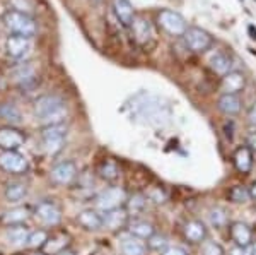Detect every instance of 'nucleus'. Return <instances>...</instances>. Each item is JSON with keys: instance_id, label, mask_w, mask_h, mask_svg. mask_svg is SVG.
<instances>
[{"instance_id": "nucleus-39", "label": "nucleus", "mask_w": 256, "mask_h": 255, "mask_svg": "<svg viewBox=\"0 0 256 255\" xmlns=\"http://www.w3.org/2000/svg\"><path fill=\"white\" fill-rule=\"evenodd\" d=\"M250 194H251V199L256 200V182H253V185L250 187Z\"/></svg>"}, {"instance_id": "nucleus-43", "label": "nucleus", "mask_w": 256, "mask_h": 255, "mask_svg": "<svg viewBox=\"0 0 256 255\" xmlns=\"http://www.w3.org/2000/svg\"><path fill=\"white\" fill-rule=\"evenodd\" d=\"M34 255H43V253H34Z\"/></svg>"}, {"instance_id": "nucleus-3", "label": "nucleus", "mask_w": 256, "mask_h": 255, "mask_svg": "<svg viewBox=\"0 0 256 255\" xmlns=\"http://www.w3.org/2000/svg\"><path fill=\"white\" fill-rule=\"evenodd\" d=\"M4 23L14 35L26 36V38H32L38 31V24L31 18L30 14L20 11H9L4 16Z\"/></svg>"}, {"instance_id": "nucleus-10", "label": "nucleus", "mask_w": 256, "mask_h": 255, "mask_svg": "<svg viewBox=\"0 0 256 255\" xmlns=\"http://www.w3.org/2000/svg\"><path fill=\"white\" fill-rule=\"evenodd\" d=\"M52 180L58 185H68L76 180L77 176V164L74 161H60L58 164H55L52 170Z\"/></svg>"}, {"instance_id": "nucleus-9", "label": "nucleus", "mask_w": 256, "mask_h": 255, "mask_svg": "<svg viewBox=\"0 0 256 255\" xmlns=\"http://www.w3.org/2000/svg\"><path fill=\"white\" fill-rule=\"evenodd\" d=\"M36 217L46 226H56L62 221V212L56 207L55 202H50V200H41L40 204H36Z\"/></svg>"}, {"instance_id": "nucleus-16", "label": "nucleus", "mask_w": 256, "mask_h": 255, "mask_svg": "<svg viewBox=\"0 0 256 255\" xmlns=\"http://www.w3.org/2000/svg\"><path fill=\"white\" fill-rule=\"evenodd\" d=\"M184 238L190 241V243H202V241L207 238V226H205L204 221L200 219H190L183 228Z\"/></svg>"}, {"instance_id": "nucleus-27", "label": "nucleus", "mask_w": 256, "mask_h": 255, "mask_svg": "<svg viewBox=\"0 0 256 255\" xmlns=\"http://www.w3.org/2000/svg\"><path fill=\"white\" fill-rule=\"evenodd\" d=\"M0 118H4V120L9 123H20L22 115H20L19 108L14 103H2L0 105Z\"/></svg>"}, {"instance_id": "nucleus-5", "label": "nucleus", "mask_w": 256, "mask_h": 255, "mask_svg": "<svg viewBox=\"0 0 256 255\" xmlns=\"http://www.w3.org/2000/svg\"><path fill=\"white\" fill-rule=\"evenodd\" d=\"M183 41H184V45H186V48H190V50L195 53H205L207 50H210L214 45L212 35L196 26L188 28L186 33L183 35Z\"/></svg>"}, {"instance_id": "nucleus-4", "label": "nucleus", "mask_w": 256, "mask_h": 255, "mask_svg": "<svg viewBox=\"0 0 256 255\" xmlns=\"http://www.w3.org/2000/svg\"><path fill=\"white\" fill-rule=\"evenodd\" d=\"M43 146L48 154H58L65 146L67 139V125L65 123H56V125H46L41 132Z\"/></svg>"}, {"instance_id": "nucleus-19", "label": "nucleus", "mask_w": 256, "mask_h": 255, "mask_svg": "<svg viewBox=\"0 0 256 255\" xmlns=\"http://www.w3.org/2000/svg\"><path fill=\"white\" fill-rule=\"evenodd\" d=\"M77 221L84 229H89V231H98V229L104 228L102 224V214H99L96 209H84V211L79 212L77 216Z\"/></svg>"}, {"instance_id": "nucleus-26", "label": "nucleus", "mask_w": 256, "mask_h": 255, "mask_svg": "<svg viewBox=\"0 0 256 255\" xmlns=\"http://www.w3.org/2000/svg\"><path fill=\"white\" fill-rule=\"evenodd\" d=\"M147 246L140 241V238L130 236L122 241V253L123 255H146Z\"/></svg>"}, {"instance_id": "nucleus-11", "label": "nucleus", "mask_w": 256, "mask_h": 255, "mask_svg": "<svg viewBox=\"0 0 256 255\" xmlns=\"http://www.w3.org/2000/svg\"><path fill=\"white\" fill-rule=\"evenodd\" d=\"M6 50L7 55L12 57V59H24L31 52V38L12 35L6 41Z\"/></svg>"}, {"instance_id": "nucleus-31", "label": "nucleus", "mask_w": 256, "mask_h": 255, "mask_svg": "<svg viewBox=\"0 0 256 255\" xmlns=\"http://www.w3.org/2000/svg\"><path fill=\"white\" fill-rule=\"evenodd\" d=\"M147 207V197L142 194H134L130 197V200H126V211L128 212H142Z\"/></svg>"}, {"instance_id": "nucleus-41", "label": "nucleus", "mask_w": 256, "mask_h": 255, "mask_svg": "<svg viewBox=\"0 0 256 255\" xmlns=\"http://www.w3.org/2000/svg\"><path fill=\"white\" fill-rule=\"evenodd\" d=\"M58 255H77V253H76V252H72V250H67V248H65V250H62V252H60Z\"/></svg>"}, {"instance_id": "nucleus-32", "label": "nucleus", "mask_w": 256, "mask_h": 255, "mask_svg": "<svg viewBox=\"0 0 256 255\" xmlns=\"http://www.w3.org/2000/svg\"><path fill=\"white\" fill-rule=\"evenodd\" d=\"M48 241V233L44 229H36V231L30 233V238H28V245L32 246V248H43Z\"/></svg>"}, {"instance_id": "nucleus-6", "label": "nucleus", "mask_w": 256, "mask_h": 255, "mask_svg": "<svg viewBox=\"0 0 256 255\" xmlns=\"http://www.w3.org/2000/svg\"><path fill=\"white\" fill-rule=\"evenodd\" d=\"M158 24L171 36H183L188 30V24L181 14L174 11L164 9L158 14Z\"/></svg>"}, {"instance_id": "nucleus-21", "label": "nucleus", "mask_w": 256, "mask_h": 255, "mask_svg": "<svg viewBox=\"0 0 256 255\" xmlns=\"http://www.w3.org/2000/svg\"><path fill=\"white\" fill-rule=\"evenodd\" d=\"M208 65L214 72L218 74V76L224 77L226 74L230 72V67H232V62H230L229 57L226 55L224 52H214L208 59Z\"/></svg>"}, {"instance_id": "nucleus-30", "label": "nucleus", "mask_w": 256, "mask_h": 255, "mask_svg": "<svg viewBox=\"0 0 256 255\" xmlns=\"http://www.w3.org/2000/svg\"><path fill=\"white\" fill-rule=\"evenodd\" d=\"M208 219H210V224L214 226V228H224L227 224V221H229V217H227V211L224 207H212L208 211Z\"/></svg>"}, {"instance_id": "nucleus-33", "label": "nucleus", "mask_w": 256, "mask_h": 255, "mask_svg": "<svg viewBox=\"0 0 256 255\" xmlns=\"http://www.w3.org/2000/svg\"><path fill=\"white\" fill-rule=\"evenodd\" d=\"M147 245L150 250H156V252L162 253L164 250L168 248V238L164 235H160V233H154V235L147 240Z\"/></svg>"}, {"instance_id": "nucleus-12", "label": "nucleus", "mask_w": 256, "mask_h": 255, "mask_svg": "<svg viewBox=\"0 0 256 255\" xmlns=\"http://www.w3.org/2000/svg\"><path fill=\"white\" fill-rule=\"evenodd\" d=\"M26 141L24 134L12 127H2L0 129V149L4 151H18Z\"/></svg>"}, {"instance_id": "nucleus-42", "label": "nucleus", "mask_w": 256, "mask_h": 255, "mask_svg": "<svg viewBox=\"0 0 256 255\" xmlns=\"http://www.w3.org/2000/svg\"><path fill=\"white\" fill-rule=\"evenodd\" d=\"M253 255H256V243L253 245Z\"/></svg>"}, {"instance_id": "nucleus-35", "label": "nucleus", "mask_w": 256, "mask_h": 255, "mask_svg": "<svg viewBox=\"0 0 256 255\" xmlns=\"http://www.w3.org/2000/svg\"><path fill=\"white\" fill-rule=\"evenodd\" d=\"M230 255H253V248H251V246L236 245L230 248Z\"/></svg>"}, {"instance_id": "nucleus-36", "label": "nucleus", "mask_w": 256, "mask_h": 255, "mask_svg": "<svg viewBox=\"0 0 256 255\" xmlns=\"http://www.w3.org/2000/svg\"><path fill=\"white\" fill-rule=\"evenodd\" d=\"M160 255H188V252L183 246H168Z\"/></svg>"}, {"instance_id": "nucleus-2", "label": "nucleus", "mask_w": 256, "mask_h": 255, "mask_svg": "<svg viewBox=\"0 0 256 255\" xmlns=\"http://www.w3.org/2000/svg\"><path fill=\"white\" fill-rule=\"evenodd\" d=\"M132 35H134L135 43L142 48L144 52H150L158 45V33H156L154 24L148 21L146 16L137 14L132 23Z\"/></svg>"}, {"instance_id": "nucleus-24", "label": "nucleus", "mask_w": 256, "mask_h": 255, "mask_svg": "<svg viewBox=\"0 0 256 255\" xmlns=\"http://www.w3.org/2000/svg\"><path fill=\"white\" fill-rule=\"evenodd\" d=\"M128 231H130V235L135 236V238L148 240V238L156 233V229H154V226H152L150 223H147V221H135V223L130 224Z\"/></svg>"}, {"instance_id": "nucleus-1", "label": "nucleus", "mask_w": 256, "mask_h": 255, "mask_svg": "<svg viewBox=\"0 0 256 255\" xmlns=\"http://www.w3.org/2000/svg\"><path fill=\"white\" fill-rule=\"evenodd\" d=\"M34 113L38 120L46 125H56V123H64L67 118V103L62 100L56 94H44L40 96L34 103Z\"/></svg>"}, {"instance_id": "nucleus-17", "label": "nucleus", "mask_w": 256, "mask_h": 255, "mask_svg": "<svg viewBox=\"0 0 256 255\" xmlns=\"http://www.w3.org/2000/svg\"><path fill=\"white\" fill-rule=\"evenodd\" d=\"M253 154L254 153L248 146H241L234 151L232 161H234L236 170L241 175H248L251 171V168H253Z\"/></svg>"}, {"instance_id": "nucleus-15", "label": "nucleus", "mask_w": 256, "mask_h": 255, "mask_svg": "<svg viewBox=\"0 0 256 255\" xmlns=\"http://www.w3.org/2000/svg\"><path fill=\"white\" fill-rule=\"evenodd\" d=\"M111 7H113V12L116 16V19L122 23V26L130 28L132 23L135 19V9L130 4V0H111Z\"/></svg>"}, {"instance_id": "nucleus-14", "label": "nucleus", "mask_w": 256, "mask_h": 255, "mask_svg": "<svg viewBox=\"0 0 256 255\" xmlns=\"http://www.w3.org/2000/svg\"><path fill=\"white\" fill-rule=\"evenodd\" d=\"M244 86L246 77L239 71H230L229 74H226L220 82V89L224 91V94H239L244 89Z\"/></svg>"}, {"instance_id": "nucleus-7", "label": "nucleus", "mask_w": 256, "mask_h": 255, "mask_svg": "<svg viewBox=\"0 0 256 255\" xmlns=\"http://www.w3.org/2000/svg\"><path fill=\"white\" fill-rule=\"evenodd\" d=\"M125 202H126L125 190L120 187H110L106 190H102L101 194H98L96 197V207L102 212L120 209Z\"/></svg>"}, {"instance_id": "nucleus-37", "label": "nucleus", "mask_w": 256, "mask_h": 255, "mask_svg": "<svg viewBox=\"0 0 256 255\" xmlns=\"http://www.w3.org/2000/svg\"><path fill=\"white\" fill-rule=\"evenodd\" d=\"M248 123L256 129V101L250 106V110H248Z\"/></svg>"}, {"instance_id": "nucleus-25", "label": "nucleus", "mask_w": 256, "mask_h": 255, "mask_svg": "<svg viewBox=\"0 0 256 255\" xmlns=\"http://www.w3.org/2000/svg\"><path fill=\"white\" fill-rule=\"evenodd\" d=\"M98 173L102 180H106V182H114L120 176V166L113 159H104V161L99 164Z\"/></svg>"}, {"instance_id": "nucleus-44", "label": "nucleus", "mask_w": 256, "mask_h": 255, "mask_svg": "<svg viewBox=\"0 0 256 255\" xmlns=\"http://www.w3.org/2000/svg\"><path fill=\"white\" fill-rule=\"evenodd\" d=\"M96 2H101V0H96Z\"/></svg>"}, {"instance_id": "nucleus-38", "label": "nucleus", "mask_w": 256, "mask_h": 255, "mask_svg": "<svg viewBox=\"0 0 256 255\" xmlns=\"http://www.w3.org/2000/svg\"><path fill=\"white\" fill-rule=\"evenodd\" d=\"M246 146L250 147L253 153H256V129L253 130V132H250L248 134V137H246Z\"/></svg>"}, {"instance_id": "nucleus-20", "label": "nucleus", "mask_w": 256, "mask_h": 255, "mask_svg": "<svg viewBox=\"0 0 256 255\" xmlns=\"http://www.w3.org/2000/svg\"><path fill=\"white\" fill-rule=\"evenodd\" d=\"M217 108L220 110L224 115H227V117H234V115H238L239 112H241L242 101L238 94H224L222 93L220 98H218V101H217Z\"/></svg>"}, {"instance_id": "nucleus-29", "label": "nucleus", "mask_w": 256, "mask_h": 255, "mask_svg": "<svg viewBox=\"0 0 256 255\" xmlns=\"http://www.w3.org/2000/svg\"><path fill=\"white\" fill-rule=\"evenodd\" d=\"M227 197H229V200L234 204H244L251 199V194H250V188L244 187V185H234V187L227 192Z\"/></svg>"}, {"instance_id": "nucleus-40", "label": "nucleus", "mask_w": 256, "mask_h": 255, "mask_svg": "<svg viewBox=\"0 0 256 255\" xmlns=\"http://www.w3.org/2000/svg\"><path fill=\"white\" fill-rule=\"evenodd\" d=\"M248 31H250L251 38H253V40H256V30H254V26H248Z\"/></svg>"}, {"instance_id": "nucleus-13", "label": "nucleus", "mask_w": 256, "mask_h": 255, "mask_svg": "<svg viewBox=\"0 0 256 255\" xmlns=\"http://www.w3.org/2000/svg\"><path fill=\"white\" fill-rule=\"evenodd\" d=\"M229 235L236 245L250 246L253 243V229H251L246 223H242V221H234V223H230Z\"/></svg>"}, {"instance_id": "nucleus-34", "label": "nucleus", "mask_w": 256, "mask_h": 255, "mask_svg": "<svg viewBox=\"0 0 256 255\" xmlns=\"http://www.w3.org/2000/svg\"><path fill=\"white\" fill-rule=\"evenodd\" d=\"M200 253L202 255H226L224 248L218 243H216V241H205L200 248Z\"/></svg>"}, {"instance_id": "nucleus-8", "label": "nucleus", "mask_w": 256, "mask_h": 255, "mask_svg": "<svg viewBox=\"0 0 256 255\" xmlns=\"http://www.w3.org/2000/svg\"><path fill=\"white\" fill-rule=\"evenodd\" d=\"M0 168L7 173L20 175L28 170V159L18 151H4L0 154Z\"/></svg>"}, {"instance_id": "nucleus-22", "label": "nucleus", "mask_w": 256, "mask_h": 255, "mask_svg": "<svg viewBox=\"0 0 256 255\" xmlns=\"http://www.w3.org/2000/svg\"><path fill=\"white\" fill-rule=\"evenodd\" d=\"M30 229L26 224H14L9 226L6 231V238L10 245H24L28 243V238H30Z\"/></svg>"}, {"instance_id": "nucleus-18", "label": "nucleus", "mask_w": 256, "mask_h": 255, "mask_svg": "<svg viewBox=\"0 0 256 255\" xmlns=\"http://www.w3.org/2000/svg\"><path fill=\"white\" fill-rule=\"evenodd\" d=\"M126 223H128V212L125 209L120 207L108 212H102V224H104V228L118 231V229L125 228Z\"/></svg>"}, {"instance_id": "nucleus-28", "label": "nucleus", "mask_w": 256, "mask_h": 255, "mask_svg": "<svg viewBox=\"0 0 256 255\" xmlns=\"http://www.w3.org/2000/svg\"><path fill=\"white\" fill-rule=\"evenodd\" d=\"M28 209L26 207H16V209H10L7 211L6 214L2 216V221L9 226H14V224H24V221L28 219Z\"/></svg>"}, {"instance_id": "nucleus-23", "label": "nucleus", "mask_w": 256, "mask_h": 255, "mask_svg": "<svg viewBox=\"0 0 256 255\" xmlns=\"http://www.w3.org/2000/svg\"><path fill=\"white\" fill-rule=\"evenodd\" d=\"M4 195H6V200L9 204H19L20 200L26 199L28 195V187L24 183L20 182H12L6 187V192H4Z\"/></svg>"}]
</instances>
